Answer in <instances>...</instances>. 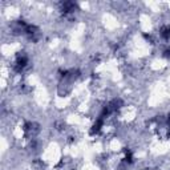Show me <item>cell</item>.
<instances>
[{
  "label": "cell",
  "mask_w": 170,
  "mask_h": 170,
  "mask_svg": "<svg viewBox=\"0 0 170 170\" xmlns=\"http://www.w3.org/2000/svg\"><path fill=\"white\" fill-rule=\"evenodd\" d=\"M161 36L166 40L170 37V27L169 25H163L162 28H161Z\"/></svg>",
  "instance_id": "1"
},
{
  "label": "cell",
  "mask_w": 170,
  "mask_h": 170,
  "mask_svg": "<svg viewBox=\"0 0 170 170\" xmlns=\"http://www.w3.org/2000/svg\"><path fill=\"white\" fill-rule=\"evenodd\" d=\"M168 120H169V124H170V114H169V118Z\"/></svg>",
  "instance_id": "2"
}]
</instances>
